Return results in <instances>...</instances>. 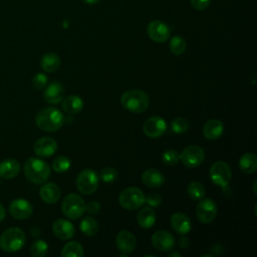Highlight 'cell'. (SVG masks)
<instances>
[{
    "label": "cell",
    "mask_w": 257,
    "mask_h": 257,
    "mask_svg": "<svg viewBox=\"0 0 257 257\" xmlns=\"http://www.w3.org/2000/svg\"><path fill=\"white\" fill-rule=\"evenodd\" d=\"M217 215V205L212 199H201L196 207L197 219L204 224L211 223Z\"/></svg>",
    "instance_id": "cell-10"
},
{
    "label": "cell",
    "mask_w": 257,
    "mask_h": 257,
    "mask_svg": "<svg viewBox=\"0 0 257 257\" xmlns=\"http://www.w3.org/2000/svg\"><path fill=\"white\" fill-rule=\"evenodd\" d=\"M173 256L181 257V254H180L179 252H177V251H175V252H172V253H170V254H169V257H173Z\"/></svg>",
    "instance_id": "cell-44"
},
{
    "label": "cell",
    "mask_w": 257,
    "mask_h": 257,
    "mask_svg": "<svg viewBox=\"0 0 257 257\" xmlns=\"http://www.w3.org/2000/svg\"><path fill=\"white\" fill-rule=\"evenodd\" d=\"M171 225L172 228L179 234L185 235L189 233L192 229V222L190 218L181 212L174 213L171 217Z\"/></svg>",
    "instance_id": "cell-19"
},
{
    "label": "cell",
    "mask_w": 257,
    "mask_h": 257,
    "mask_svg": "<svg viewBox=\"0 0 257 257\" xmlns=\"http://www.w3.org/2000/svg\"><path fill=\"white\" fill-rule=\"evenodd\" d=\"M152 244L158 251L166 252L175 247L174 236L166 230H158L152 236Z\"/></svg>",
    "instance_id": "cell-14"
},
{
    "label": "cell",
    "mask_w": 257,
    "mask_h": 257,
    "mask_svg": "<svg viewBox=\"0 0 257 257\" xmlns=\"http://www.w3.org/2000/svg\"><path fill=\"white\" fill-rule=\"evenodd\" d=\"M61 106L65 112L69 114H75L82 109L83 100L78 95H68L66 97H63V99L61 100Z\"/></svg>",
    "instance_id": "cell-24"
},
{
    "label": "cell",
    "mask_w": 257,
    "mask_h": 257,
    "mask_svg": "<svg viewBox=\"0 0 257 257\" xmlns=\"http://www.w3.org/2000/svg\"><path fill=\"white\" fill-rule=\"evenodd\" d=\"M122 106L135 113L144 112L150 102V98L147 92L140 89H128L124 91L120 97Z\"/></svg>",
    "instance_id": "cell-3"
},
{
    "label": "cell",
    "mask_w": 257,
    "mask_h": 257,
    "mask_svg": "<svg viewBox=\"0 0 257 257\" xmlns=\"http://www.w3.org/2000/svg\"><path fill=\"white\" fill-rule=\"evenodd\" d=\"M83 254L82 245L77 241H70L66 243L60 253L62 257H82Z\"/></svg>",
    "instance_id": "cell-28"
},
{
    "label": "cell",
    "mask_w": 257,
    "mask_h": 257,
    "mask_svg": "<svg viewBox=\"0 0 257 257\" xmlns=\"http://www.w3.org/2000/svg\"><path fill=\"white\" fill-rule=\"evenodd\" d=\"M26 236L22 229L12 227L0 235V249L5 252H16L25 244Z\"/></svg>",
    "instance_id": "cell-4"
},
{
    "label": "cell",
    "mask_w": 257,
    "mask_h": 257,
    "mask_svg": "<svg viewBox=\"0 0 257 257\" xmlns=\"http://www.w3.org/2000/svg\"><path fill=\"white\" fill-rule=\"evenodd\" d=\"M0 184H1V180H0Z\"/></svg>",
    "instance_id": "cell-45"
},
{
    "label": "cell",
    "mask_w": 257,
    "mask_h": 257,
    "mask_svg": "<svg viewBox=\"0 0 257 257\" xmlns=\"http://www.w3.org/2000/svg\"><path fill=\"white\" fill-rule=\"evenodd\" d=\"M115 244L117 249L122 254H130L133 252L137 245V240L135 235L126 230H122L118 232L115 238Z\"/></svg>",
    "instance_id": "cell-16"
},
{
    "label": "cell",
    "mask_w": 257,
    "mask_h": 257,
    "mask_svg": "<svg viewBox=\"0 0 257 257\" xmlns=\"http://www.w3.org/2000/svg\"><path fill=\"white\" fill-rule=\"evenodd\" d=\"M40 66L45 72H54L60 66V58L54 52H47L42 55Z\"/></svg>",
    "instance_id": "cell-25"
},
{
    "label": "cell",
    "mask_w": 257,
    "mask_h": 257,
    "mask_svg": "<svg viewBox=\"0 0 257 257\" xmlns=\"http://www.w3.org/2000/svg\"><path fill=\"white\" fill-rule=\"evenodd\" d=\"M52 231L61 240H68L74 235L73 225L65 219H56L52 224Z\"/></svg>",
    "instance_id": "cell-18"
},
{
    "label": "cell",
    "mask_w": 257,
    "mask_h": 257,
    "mask_svg": "<svg viewBox=\"0 0 257 257\" xmlns=\"http://www.w3.org/2000/svg\"><path fill=\"white\" fill-rule=\"evenodd\" d=\"M143 183L149 188H159L165 183L164 175L157 169H147L142 175Z\"/></svg>",
    "instance_id": "cell-20"
},
{
    "label": "cell",
    "mask_w": 257,
    "mask_h": 257,
    "mask_svg": "<svg viewBox=\"0 0 257 257\" xmlns=\"http://www.w3.org/2000/svg\"><path fill=\"white\" fill-rule=\"evenodd\" d=\"M61 210L67 218L76 220L85 212V204L79 195L68 194L62 201Z\"/></svg>",
    "instance_id": "cell-6"
},
{
    "label": "cell",
    "mask_w": 257,
    "mask_h": 257,
    "mask_svg": "<svg viewBox=\"0 0 257 257\" xmlns=\"http://www.w3.org/2000/svg\"><path fill=\"white\" fill-rule=\"evenodd\" d=\"M205 193H206L205 187L200 182L193 181L188 185V195L190 196L191 199L195 201L201 200L205 196Z\"/></svg>",
    "instance_id": "cell-30"
},
{
    "label": "cell",
    "mask_w": 257,
    "mask_h": 257,
    "mask_svg": "<svg viewBox=\"0 0 257 257\" xmlns=\"http://www.w3.org/2000/svg\"><path fill=\"white\" fill-rule=\"evenodd\" d=\"M156 221V213L151 207H145L141 209L137 216V222L138 224L144 228L149 229L151 228Z\"/></svg>",
    "instance_id": "cell-26"
},
{
    "label": "cell",
    "mask_w": 257,
    "mask_h": 257,
    "mask_svg": "<svg viewBox=\"0 0 257 257\" xmlns=\"http://www.w3.org/2000/svg\"><path fill=\"white\" fill-rule=\"evenodd\" d=\"M65 94V89L64 86L58 82V81H53L48 84V86L45 88L43 97L46 102L48 103H58L60 102Z\"/></svg>",
    "instance_id": "cell-17"
},
{
    "label": "cell",
    "mask_w": 257,
    "mask_h": 257,
    "mask_svg": "<svg viewBox=\"0 0 257 257\" xmlns=\"http://www.w3.org/2000/svg\"><path fill=\"white\" fill-rule=\"evenodd\" d=\"M60 189L54 183H46L44 184L39 191V195L41 199L47 204H54L60 198Z\"/></svg>",
    "instance_id": "cell-23"
},
{
    "label": "cell",
    "mask_w": 257,
    "mask_h": 257,
    "mask_svg": "<svg viewBox=\"0 0 257 257\" xmlns=\"http://www.w3.org/2000/svg\"><path fill=\"white\" fill-rule=\"evenodd\" d=\"M20 172V164L15 159H6L0 163V178L10 180Z\"/></svg>",
    "instance_id": "cell-21"
},
{
    "label": "cell",
    "mask_w": 257,
    "mask_h": 257,
    "mask_svg": "<svg viewBox=\"0 0 257 257\" xmlns=\"http://www.w3.org/2000/svg\"><path fill=\"white\" fill-rule=\"evenodd\" d=\"M146 203L151 207H159L162 203V197L157 193H151L146 198Z\"/></svg>",
    "instance_id": "cell-38"
},
{
    "label": "cell",
    "mask_w": 257,
    "mask_h": 257,
    "mask_svg": "<svg viewBox=\"0 0 257 257\" xmlns=\"http://www.w3.org/2000/svg\"><path fill=\"white\" fill-rule=\"evenodd\" d=\"M162 160H163L164 164H166L168 166H174L180 161V154L176 150L170 149L163 153Z\"/></svg>",
    "instance_id": "cell-35"
},
{
    "label": "cell",
    "mask_w": 257,
    "mask_h": 257,
    "mask_svg": "<svg viewBox=\"0 0 257 257\" xmlns=\"http://www.w3.org/2000/svg\"><path fill=\"white\" fill-rule=\"evenodd\" d=\"M169 47H170V50L173 54L181 55L182 53L185 52L187 44H186L185 39L182 36L175 35L171 38L170 43H169Z\"/></svg>",
    "instance_id": "cell-31"
},
{
    "label": "cell",
    "mask_w": 257,
    "mask_h": 257,
    "mask_svg": "<svg viewBox=\"0 0 257 257\" xmlns=\"http://www.w3.org/2000/svg\"><path fill=\"white\" fill-rule=\"evenodd\" d=\"M143 131L147 137L157 139L166 133L167 122L161 116H151L144 122Z\"/></svg>",
    "instance_id": "cell-11"
},
{
    "label": "cell",
    "mask_w": 257,
    "mask_h": 257,
    "mask_svg": "<svg viewBox=\"0 0 257 257\" xmlns=\"http://www.w3.org/2000/svg\"><path fill=\"white\" fill-rule=\"evenodd\" d=\"M205 158L204 150L195 145L186 147L180 154V161L188 168H196L200 166Z\"/></svg>",
    "instance_id": "cell-8"
},
{
    "label": "cell",
    "mask_w": 257,
    "mask_h": 257,
    "mask_svg": "<svg viewBox=\"0 0 257 257\" xmlns=\"http://www.w3.org/2000/svg\"><path fill=\"white\" fill-rule=\"evenodd\" d=\"M224 132L223 122L220 119H209L203 126V135L208 140L219 139Z\"/></svg>",
    "instance_id": "cell-22"
},
{
    "label": "cell",
    "mask_w": 257,
    "mask_h": 257,
    "mask_svg": "<svg viewBox=\"0 0 257 257\" xmlns=\"http://www.w3.org/2000/svg\"><path fill=\"white\" fill-rule=\"evenodd\" d=\"M211 0H190V3L193 8L196 10H205L209 7Z\"/></svg>",
    "instance_id": "cell-39"
},
{
    "label": "cell",
    "mask_w": 257,
    "mask_h": 257,
    "mask_svg": "<svg viewBox=\"0 0 257 257\" xmlns=\"http://www.w3.org/2000/svg\"><path fill=\"white\" fill-rule=\"evenodd\" d=\"M33 212V207L26 199H14L9 204V213L16 220H26Z\"/></svg>",
    "instance_id": "cell-12"
},
{
    "label": "cell",
    "mask_w": 257,
    "mask_h": 257,
    "mask_svg": "<svg viewBox=\"0 0 257 257\" xmlns=\"http://www.w3.org/2000/svg\"><path fill=\"white\" fill-rule=\"evenodd\" d=\"M81 232L88 237L94 236L98 231V224L96 220L92 217H84L79 224Z\"/></svg>",
    "instance_id": "cell-29"
},
{
    "label": "cell",
    "mask_w": 257,
    "mask_h": 257,
    "mask_svg": "<svg viewBox=\"0 0 257 257\" xmlns=\"http://www.w3.org/2000/svg\"><path fill=\"white\" fill-rule=\"evenodd\" d=\"M178 244L182 249H186L189 246V239L187 237H181L178 241Z\"/></svg>",
    "instance_id": "cell-41"
},
{
    "label": "cell",
    "mask_w": 257,
    "mask_h": 257,
    "mask_svg": "<svg viewBox=\"0 0 257 257\" xmlns=\"http://www.w3.org/2000/svg\"><path fill=\"white\" fill-rule=\"evenodd\" d=\"M36 125L44 132H56L58 131L63 122L64 116L62 112L56 107H45L39 110L35 118Z\"/></svg>",
    "instance_id": "cell-1"
},
{
    "label": "cell",
    "mask_w": 257,
    "mask_h": 257,
    "mask_svg": "<svg viewBox=\"0 0 257 257\" xmlns=\"http://www.w3.org/2000/svg\"><path fill=\"white\" fill-rule=\"evenodd\" d=\"M99 1H100V0H83V2H84L85 4H88V5H95V4H97Z\"/></svg>",
    "instance_id": "cell-43"
},
{
    "label": "cell",
    "mask_w": 257,
    "mask_h": 257,
    "mask_svg": "<svg viewBox=\"0 0 257 257\" xmlns=\"http://www.w3.org/2000/svg\"><path fill=\"white\" fill-rule=\"evenodd\" d=\"M46 84H47V76L44 73L38 72L33 76L32 85L34 86V88L42 89L46 86Z\"/></svg>",
    "instance_id": "cell-37"
},
{
    "label": "cell",
    "mask_w": 257,
    "mask_h": 257,
    "mask_svg": "<svg viewBox=\"0 0 257 257\" xmlns=\"http://www.w3.org/2000/svg\"><path fill=\"white\" fill-rule=\"evenodd\" d=\"M239 168L245 174H253L257 170V157L252 153L244 154L239 160Z\"/></svg>",
    "instance_id": "cell-27"
},
{
    "label": "cell",
    "mask_w": 257,
    "mask_h": 257,
    "mask_svg": "<svg viewBox=\"0 0 257 257\" xmlns=\"http://www.w3.org/2000/svg\"><path fill=\"white\" fill-rule=\"evenodd\" d=\"M118 202L123 209L133 211L141 208L145 204L146 197L141 189L137 187H128L120 192Z\"/></svg>",
    "instance_id": "cell-5"
},
{
    "label": "cell",
    "mask_w": 257,
    "mask_h": 257,
    "mask_svg": "<svg viewBox=\"0 0 257 257\" xmlns=\"http://www.w3.org/2000/svg\"><path fill=\"white\" fill-rule=\"evenodd\" d=\"M172 131L176 134H183L189 128V122L186 118L178 116L175 117L171 122Z\"/></svg>",
    "instance_id": "cell-34"
},
{
    "label": "cell",
    "mask_w": 257,
    "mask_h": 257,
    "mask_svg": "<svg viewBox=\"0 0 257 257\" xmlns=\"http://www.w3.org/2000/svg\"><path fill=\"white\" fill-rule=\"evenodd\" d=\"M57 150V143L53 138L42 137L38 139L33 145L34 153L41 158H48L52 156Z\"/></svg>",
    "instance_id": "cell-15"
},
{
    "label": "cell",
    "mask_w": 257,
    "mask_h": 257,
    "mask_svg": "<svg viewBox=\"0 0 257 257\" xmlns=\"http://www.w3.org/2000/svg\"><path fill=\"white\" fill-rule=\"evenodd\" d=\"M71 162L69 160V158H67L66 156H58L52 164V169L56 172V173H64L66 171H68V169L70 168Z\"/></svg>",
    "instance_id": "cell-33"
},
{
    "label": "cell",
    "mask_w": 257,
    "mask_h": 257,
    "mask_svg": "<svg viewBox=\"0 0 257 257\" xmlns=\"http://www.w3.org/2000/svg\"><path fill=\"white\" fill-rule=\"evenodd\" d=\"M209 175L212 182L220 187H226L232 177L230 167L222 161H218L211 166Z\"/></svg>",
    "instance_id": "cell-9"
},
{
    "label": "cell",
    "mask_w": 257,
    "mask_h": 257,
    "mask_svg": "<svg viewBox=\"0 0 257 257\" xmlns=\"http://www.w3.org/2000/svg\"><path fill=\"white\" fill-rule=\"evenodd\" d=\"M117 176H118L117 171L114 168L106 167L101 170L99 178L104 183H112L117 179Z\"/></svg>",
    "instance_id": "cell-36"
},
{
    "label": "cell",
    "mask_w": 257,
    "mask_h": 257,
    "mask_svg": "<svg viewBox=\"0 0 257 257\" xmlns=\"http://www.w3.org/2000/svg\"><path fill=\"white\" fill-rule=\"evenodd\" d=\"M24 174L31 183L43 184L49 178L50 167L41 159L29 158L24 164Z\"/></svg>",
    "instance_id": "cell-2"
},
{
    "label": "cell",
    "mask_w": 257,
    "mask_h": 257,
    "mask_svg": "<svg viewBox=\"0 0 257 257\" xmlns=\"http://www.w3.org/2000/svg\"><path fill=\"white\" fill-rule=\"evenodd\" d=\"M85 210L91 215H96L100 211V205L96 201H91L85 206Z\"/></svg>",
    "instance_id": "cell-40"
},
{
    "label": "cell",
    "mask_w": 257,
    "mask_h": 257,
    "mask_svg": "<svg viewBox=\"0 0 257 257\" xmlns=\"http://www.w3.org/2000/svg\"><path fill=\"white\" fill-rule=\"evenodd\" d=\"M147 32L149 37L158 43L166 42L170 37V28L161 20H153L149 23Z\"/></svg>",
    "instance_id": "cell-13"
},
{
    "label": "cell",
    "mask_w": 257,
    "mask_h": 257,
    "mask_svg": "<svg viewBox=\"0 0 257 257\" xmlns=\"http://www.w3.org/2000/svg\"><path fill=\"white\" fill-rule=\"evenodd\" d=\"M5 218V209L2 206V204H0V222Z\"/></svg>",
    "instance_id": "cell-42"
},
{
    "label": "cell",
    "mask_w": 257,
    "mask_h": 257,
    "mask_svg": "<svg viewBox=\"0 0 257 257\" xmlns=\"http://www.w3.org/2000/svg\"><path fill=\"white\" fill-rule=\"evenodd\" d=\"M77 190L84 195L93 194L98 187V177L91 169L80 171L76 178Z\"/></svg>",
    "instance_id": "cell-7"
},
{
    "label": "cell",
    "mask_w": 257,
    "mask_h": 257,
    "mask_svg": "<svg viewBox=\"0 0 257 257\" xmlns=\"http://www.w3.org/2000/svg\"><path fill=\"white\" fill-rule=\"evenodd\" d=\"M48 250V245L44 240H36L32 243L30 247V254L33 257H43L46 255Z\"/></svg>",
    "instance_id": "cell-32"
}]
</instances>
